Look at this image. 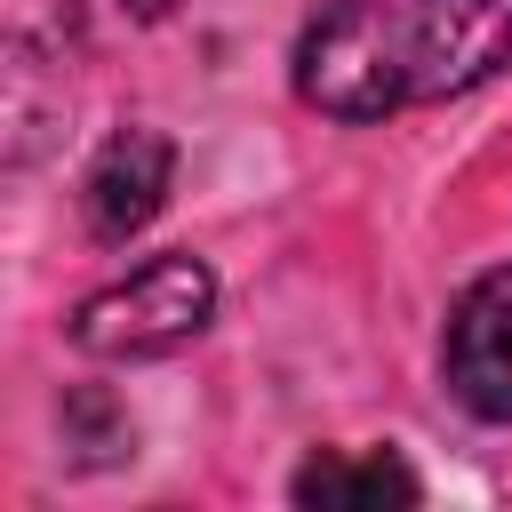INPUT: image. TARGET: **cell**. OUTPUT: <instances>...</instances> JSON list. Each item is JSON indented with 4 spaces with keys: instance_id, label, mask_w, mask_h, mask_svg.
<instances>
[{
    "instance_id": "6da1fadb",
    "label": "cell",
    "mask_w": 512,
    "mask_h": 512,
    "mask_svg": "<svg viewBox=\"0 0 512 512\" xmlns=\"http://www.w3.org/2000/svg\"><path fill=\"white\" fill-rule=\"evenodd\" d=\"M512 64V0H328L296 40V96L328 120L448 104Z\"/></svg>"
},
{
    "instance_id": "7a4b0ae2",
    "label": "cell",
    "mask_w": 512,
    "mask_h": 512,
    "mask_svg": "<svg viewBox=\"0 0 512 512\" xmlns=\"http://www.w3.org/2000/svg\"><path fill=\"white\" fill-rule=\"evenodd\" d=\"M216 312V272L200 256H152L128 280L80 296L72 312V344L96 360H160L176 344H192Z\"/></svg>"
},
{
    "instance_id": "3957f363",
    "label": "cell",
    "mask_w": 512,
    "mask_h": 512,
    "mask_svg": "<svg viewBox=\"0 0 512 512\" xmlns=\"http://www.w3.org/2000/svg\"><path fill=\"white\" fill-rule=\"evenodd\" d=\"M440 368H448V392L480 424H512V264L480 272L456 296L448 336H440Z\"/></svg>"
},
{
    "instance_id": "277c9868",
    "label": "cell",
    "mask_w": 512,
    "mask_h": 512,
    "mask_svg": "<svg viewBox=\"0 0 512 512\" xmlns=\"http://www.w3.org/2000/svg\"><path fill=\"white\" fill-rule=\"evenodd\" d=\"M168 176H176V144H168L160 128H120V136H104V152H96V168H88V184H80L88 232H96V240L144 232V224L160 216V200H168Z\"/></svg>"
},
{
    "instance_id": "5b68a950",
    "label": "cell",
    "mask_w": 512,
    "mask_h": 512,
    "mask_svg": "<svg viewBox=\"0 0 512 512\" xmlns=\"http://www.w3.org/2000/svg\"><path fill=\"white\" fill-rule=\"evenodd\" d=\"M288 496H296V504H320V512H336V504H416L424 480H416L392 448H368V456L320 448V456L288 480Z\"/></svg>"
},
{
    "instance_id": "8992f818",
    "label": "cell",
    "mask_w": 512,
    "mask_h": 512,
    "mask_svg": "<svg viewBox=\"0 0 512 512\" xmlns=\"http://www.w3.org/2000/svg\"><path fill=\"white\" fill-rule=\"evenodd\" d=\"M128 8H136V16H144V24H152V16H168V8H176V0H128Z\"/></svg>"
}]
</instances>
